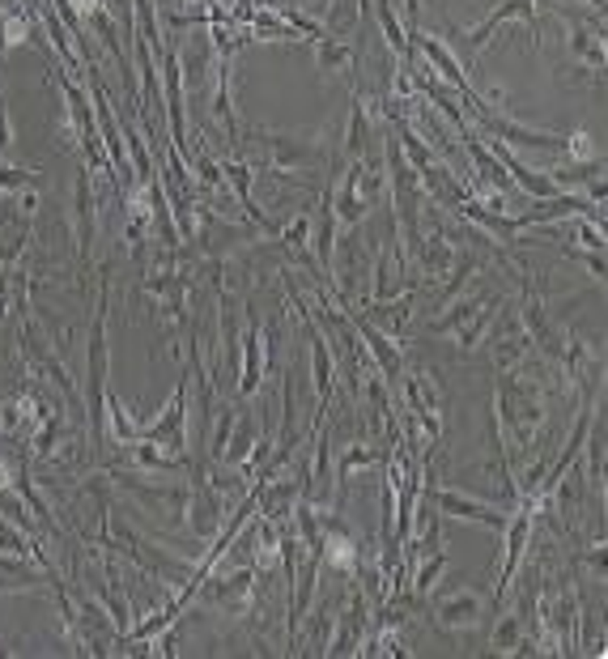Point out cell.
I'll list each match as a JSON object with an SVG mask.
<instances>
[{"mask_svg": "<svg viewBox=\"0 0 608 659\" xmlns=\"http://www.w3.org/2000/svg\"><path fill=\"white\" fill-rule=\"evenodd\" d=\"M328 562H332L336 570H353L357 548H353V540H349V536H332V540H328Z\"/></svg>", "mask_w": 608, "mask_h": 659, "instance_id": "obj_1", "label": "cell"}]
</instances>
